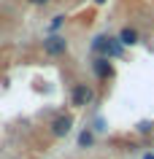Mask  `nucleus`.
Returning <instances> with one entry per match:
<instances>
[{"mask_svg": "<svg viewBox=\"0 0 154 159\" xmlns=\"http://www.w3.org/2000/svg\"><path fill=\"white\" fill-rule=\"evenodd\" d=\"M152 129H154V124H149V121H141V124H138V132H152Z\"/></svg>", "mask_w": 154, "mask_h": 159, "instance_id": "nucleus-9", "label": "nucleus"}, {"mask_svg": "<svg viewBox=\"0 0 154 159\" xmlns=\"http://www.w3.org/2000/svg\"><path fill=\"white\" fill-rule=\"evenodd\" d=\"M43 51L49 57H62V54H68V41L62 35H49V38H43Z\"/></svg>", "mask_w": 154, "mask_h": 159, "instance_id": "nucleus-3", "label": "nucleus"}, {"mask_svg": "<svg viewBox=\"0 0 154 159\" xmlns=\"http://www.w3.org/2000/svg\"><path fill=\"white\" fill-rule=\"evenodd\" d=\"M92 100H95L92 86H86V84H76L73 89H70V102H73L76 108H84V105H89Z\"/></svg>", "mask_w": 154, "mask_h": 159, "instance_id": "nucleus-2", "label": "nucleus"}, {"mask_svg": "<svg viewBox=\"0 0 154 159\" xmlns=\"http://www.w3.org/2000/svg\"><path fill=\"white\" fill-rule=\"evenodd\" d=\"M119 43L122 46H135L138 43V30L135 27H124V30L119 33Z\"/></svg>", "mask_w": 154, "mask_h": 159, "instance_id": "nucleus-6", "label": "nucleus"}, {"mask_svg": "<svg viewBox=\"0 0 154 159\" xmlns=\"http://www.w3.org/2000/svg\"><path fill=\"white\" fill-rule=\"evenodd\" d=\"M95 3H97V6H100V3H105V0H95Z\"/></svg>", "mask_w": 154, "mask_h": 159, "instance_id": "nucleus-12", "label": "nucleus"}, {"mask_svg": "<svg viewBox=\"0 0 154 159\" xmlns=\"http://www.w3.org/2000/svg\"><path fill=\"white\" fill-rule=\"evenodd\" d=\"M92 49L95 51H100V57H105V59H116V57H122V46L119 43V38H108V35H97L92 41Z\"/></svg>", "mask_w": 154, "mask_h": 159, "instance_id": "nucleus-1", "label": "nucleus"}, {"mask_svg": "<svg viewBox=\"0 0 154 159\" xmlns=\"http://www.w3.org/2000/svg\"><path fill=\"white\" fill-rule=\"evenodd\" d=\"M30 3H33V6H46L49 0H30Z\"/></svg>", "mask_w": 154, "mask_h": 159, "instance_id": "nucleus-10", "label": "nucleus"}, {"mask_svg": "<svg viewBox=\"0 0 154 159\" xmlns=\"http://www.w3.org/2000/svg\"><path fill=\"white\" fill-rule=\"evenodd\" d=\"M70 127H73V116H57V119H51V124H49V129H51V135L54 138H65V135L70 132Z\"/></svg>", "mask_w": 154, "mask_h": 159, "instance_id": "nucleus-4", "label": "nucleus"}, {"mask_svg": "<svg viewBox=\"0 0 154 159\" xmlns=\"http://www.w3.org/2000/svg\"><path fill=\"white\" fill-rule=\"evenodd\" d=\"M62 25H65V16H54V19H51V25H49V30L54 33V30H60Z\"/></svg>", "mask_w": 154, "mask_h": 159, "instance_id": "nucleus-8", "label": "nucleus"}, {"mask_svg": "<svg viewBox=\"0 0 154 159\" xmlns=\"http://www.w3.org/2000/svg\"><path fill=\"white\" fill-rule=\"evenodd\" d=\"M92 70L95 75L100 78V81H108V78H114V65H111V59H105V57H97L92 62Z\"/></svg>", "mask_w": 154, "mask_h": 159, "instance_id": "nucleus-5", "label": "nucleus"}, {"mask_svg": "<svg viewBox=\"0 0 154 159\" xmlns=\"http://www.w3.org/2000/svg\"><path fill=\"white\" fill-rule=\"evenodd\" d=\"M92 143H95V132L92 129H84V132L78 135V148H89Z\"/></svg>", "mask_w": 154, "mask_h": 159, "instance_id": "nucleus-7", "label": "nucleus"}, {"mask_svg": "<svg viewBox=\"0 0 154 159\" xmlns=\"http://www.w3.org/2000/svg\"><path fill=\"white\" fill-rule=\"evenodd\" d=\"M143 159H154V154H146V157H143Z\"/></svg>", "mask_w": 154, "mask_h": 159, "instance_id": "nucleus-11", "label": "nucleus"}]
</instances>
